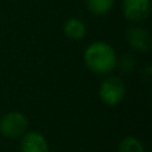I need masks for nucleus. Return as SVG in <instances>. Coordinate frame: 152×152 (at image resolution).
I'll return each instance as SVG.
<instances>
[{"mask_svg":"<svg viewBox=\"0 0 152 152\" xmlns=\"http://www.w3.org/2000/svg\"><path fill=\"white\" fill-rule=\"evenodd\" d=\"M86 67L95 75L107 76L118 67V53L107 42H94L83 55Z\"/></svg>","mask_w":152,"mask_h":152,"instance_id":"f257e3e1","label":"nucleus"},{"mask_svg":"<svg viewBox=\"0 0 152 152\" xmlns=\"http://www.w3.org/2000/svg\"><path fill=\"white\" fill-rule=\"evenodd\" d=\"M97 94L102 103L108 107H115L120 104L126 96V84L119 76L107 75L100 83Z\"/></svg>","mask_w":152,"mask_h":152,"instance_id":"f03ea898","label":"nucleus"},{"mask_svg":"<svg viewBox=\"0 0 152 152\" xmlns=\"http://www.w3.org/2000/svg\"><path fill=\"white\" fill-rule=\"evenodd\" d=\"M28 118L20 111H10L0 118V134L8 139L21 137L28 131Z\"/></svg>","mask_w":152,"mask_h":152,"instance_id":"7ed1b4c3","label":"nucleus"},{"mask_svg":"<svg viewBox=\"0 0 152 152\" xmlns=\"http://www.w3.org/2000/svg\"><path fill=\"white\" fill-rule=\"evenodd\" d=\"M121 12L129 23H143L151 15V0H123Z\"/></svg>","mask_w":152,"mask_h":152,"instance_id":"20e7f679","label":"nucleus"},{"mask_svg":"<svg viewBox=\"0 0 152 152\" xmlns=\"http://www.w3.org/2000/svg\"><path fill=\"white\" fill-rule=\"evenodd\" d=\"M127 44L135 52L148 53L152 50V35L150 29L142 26H135L127 31Z\"/></svg>","mask_w":152,"mask_h":152,"instance_id":"39448f33","label":"nucleus"},{"mask_svg":"<svg viewBox=\"0 0 152 152\" xmlns=\"http://www.w3.org/2000/svg\"><path fill=\"white\" fill-rule=\"evenodd\" d=\"M20 152H50L48 142L40 132L27 131L21 136Z\"/></svg>","mask_w":152,"mask_h":152,"instance_id":"423d86ee","label":"nucleus"},{"mask_svg":"<svg viewBox=\"0 0 152 152\" xmlns=\"http://www.w3.org/2000/svg\"><path fill=\"white\" fill-rule=\"evenodd\" d=\"M63 32L71 40H81V39H84V36L87 34V26L81 19L69 18L64 21Z\"/></svg>","mask_w":152,"mask_h":152,"instance_id":"0eeeda50","label":"nucleus"},{"mask_svg":"<svg viewBox=\"0 0 152 152\" xmlns=\"http://www.w3.org/2000/svg\"><path fill=\"white\" fill-rule=\"evenodd\" d=\"M86 7L95 16H105L113 8L115 0H84Z\"/></svg>","mask_w":152,"mask_h":152,"instance_id":"6e6552de","label":"nucleus"},{"mask_svg":"<svg viewBox=\"0 0 152 152\" xmlns=\"http://www.w3.org/2000/svg\"><path fill=\"white\" fill-rule=\"evenodd\" d=\"M118 152H145V148L137 137L126 136L119 143Z\"/></svg>","mask_w":152,"mask_h":152,"instance_id":"1a4fd4ad","label":"nucleus"},{"mask_svg":"<svg viewBox=\"0 0 152 152\" xmlns=\"http://www.w3.org/2000/svg\"><path fill=\"white\" fill-rule=\"evenodd\" d=\"M118 66L120 67L121 71L124 72H131L136 67V59L131 53H124L120 58H118Z\"/></svg>","mask_w":152,"mask_h":152,"instance_id":"9d476101","label":"nucleus"}]
</instances>
